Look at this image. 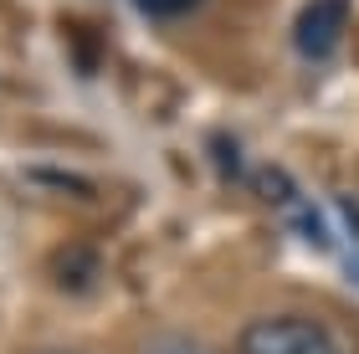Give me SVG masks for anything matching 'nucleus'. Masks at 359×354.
<instances>
[{"mask_svg":"<svg viewBox=\"0 0 359 354\" xmlns=\"http://www.w3.org/2000/svg\"><path fill=\"white\" fill-rule=\"evenodd\" d=\"M41 354H62V349H41Z\"/></svg>","mask_w":359,"mask_h":354,"instance_id":"obj_6","label":"nucleus"},{"mask_svg":"<svg viewBox=\"0 0 359 354\" xmlns=\"http://www.w3.org/2000/svg\"><path fill=\"white\" fill-rule=\"evenodd\" d=\"M190 6H195V0H139V11H149V15H180Z\"/></svg>","mask_w":359,"mask_h":354,"instance_id":"obj_5","label":"nucleus"},{"mask_svg":"<svg viewBox=\"0 0 359 354\" xmlns=\"http://www.w3.org/2000/svg\"><path fill=\"white\" fill-rule=\"evenodd\" d=\"M344 26H349V0H308L292 15V52L303 62H329L344 41Z\"/></svg>","mask_w":359,"mask_h":354,"instance_id":"obj_2","label":"nucleus"},{"mask_svg":"<svg viewBox=\"0 0 359 354\" xmlns=\"http://www.w3.org/2000/svg\"><path fill=\"white\" fill-rule=\"evenodd\" d=\"M236 354H349V349L313 313H257L252 324H241Z\"/></svg>","mask_w":359,"mask_h":354,"instance_id":"obj_1","label":"nucleus"},{"mask_svg":"<svg viewBox=\"0 0 359 354\" xmlns=\"http://www.w3.org/2000/svg\"><path fill=\"white\" fill-rule=\"evenodd\" d=\"M97 272H103V262H97V247H88V241H67L52 257V282L67 287V293H88Z\"/></svg>","mask_w":359,"mask_h":354,"instance_id":"obj_3","label":"nucleus"},{"mask_svg":"<svg viewBox=\"0 0 359 354\" xmlns=\"http://www.w3.org/2000/svg\"><path fill=\"white\" fill-rule=\"evenodd\" d=\"M144 354H226L205 339H190V334H159V339L144 344Z\"/></svg>","mask_w":359,"mask_h":354,"instance_id":"obj_4","label":"nucleus"}]
</instances>
